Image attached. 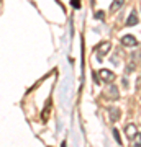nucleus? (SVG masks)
I'll list each match as a JSON object with an SVG mask.
<instances>
[{"instance_id": "1", "label": "nucleus", "mask_w": 141, "mask_h": 147, "mask_svg": "<svg viewBox=\"0 0 141 147\" xmlns=\"http://www.w3.org/2000/svg\"><path fill=\"white\" fill-rule=\"evenodd\" d=\"M99 75H100V79L104 80V82H107V84H112V82L115 80V74L107 70V69H102L99 72Z\"/></svg>"}, {"instance_id": "2", "label": "nucleus", "mask_w": 141, "mask_h": 147, "mask_svg": "<svg viewBox=\"0 0 141 147\" xmlns=\"http://www.w3.org/2000/svg\"><path fill=\"white\" fill-rule=\"evenodd\" d=\"M110 47H112L110 41H104L99 47H97V53H99V59H102V56H105V54L108 53V51H110Z\"/></svg>"}, {"instance_id": "3", "label": "nucleus", "mask_w": 141, "mask_h": 147, "mask_svg": "<svg viewBox=\"0 0 141 147\" xmlns=\"http://www.w3.org/2000/svg\"><path fill=\"white\" fill-rule=\"evenodd\" d=\"M121 42L125 44V46H130V47H135L138 46V41H136L135 36H131V34H126V36L121 38Z\"/></svg>"}, {"instance_id": "4", "label": "nucleus", "mask_w": 141, "mask_h": 147, "mask_svg": "<svg viewBox=\"0 0 141 147\" xmlns=\"http://www.w3.org/2000/svg\"><path fill=\"white\" fill-rule=\"evenodd\" d=\"M125 132H126V137H128V139H135L138 129H136L135 124H128V126H125Z\"/></svg>"}, {"instance_id": "5", "label": "nucleus", "mask_w": 141, "mask_h": 147, "mask_svg": "<svg viewBox=\"0 0 141 147\" xmlns=\"http://www.w3.org/2000/svg\"><path fill=\"white\" fill-rule=\"evenodd\" d=\"M107 93H108V98H112V100H118V98H120L118 88H116L115 85H110L108 90H107Z\"/></svg>"}, {"instance_id": "6", "label": "nucleus", "mask_w": 141, "mask_h": 147, "mask_svg": "<svg viewBox=\"0 0 141 147\" xmlns=\"http://www.w3.org/2000/svg\"><path fill=\"white\" fill-rule=\"evenodd\" d=\"M138 21H140V20H138V15H136V11L133 10V11H131V15H130V18L126 20V26H135Z\"/></svg>"}, {"instance_id": "7", "label": "nucleus", "mask_w": 141, "mask_h": 147, "mask_svg": "<svg viewBox=\"0 0 141 147\" xmlns=\"http://www.w3.org/2000/svg\"><path fill=\"white\" fill-rule=\"evenodd\" d=\"M110 119L112 121L120 119V111H118V108H110Z\"/></svg>"}, {"instance_id": "8", "label": "nucleus", "mask_w": 141, "mask_h": 147, "mask_svg": "<svg viewBox=\"0 0 141 147\" xmlns=\"http://www.w3.org/2000/svg\"><path fill=\"white\" fill-rule=\"evenodd\" d=\"M121 5H123V0H116V2H113V3L110 5V10L115 11V10H118V8H120Z\"/></svg>"}, {"instance_id": "9", "label": "nucleus", "mask_w": 141, "mask_h": 147, "mask_svg": "<svg viewBox=\"0 0 141 147\" xmlns=\"http://www.w3.org/2000/svg\"><path fill=\"white\" fill-rule=\"evenodd\" d=\"M113 137H115V141H116V144H121V139H120V132H118V129H113Z\"/></svg>"}, {"instance_id": "10", "label": "nucleus", "mask_w": 141, "mask_h": 147, "mask_svg": "<svg viewBox=\"0 0 141 147\" xmlns=\"http://www.w3.org/2000/svg\"><path fill=\"white\" fill-rule=\"evenodd\" d=\"M49 115V106H46L44 108V111H43V121H46V116Z\"/></svg>"}, {"instance_id": "11", "label": "nucleus", "mask_w": 141, "mask_h": 147, "mask_svg": "<svg viewBox=\"0 0 141 147\" xmlns=\"http://www.w3.org/2000/svg\"><path fill=\"white\" fill-rule=\"evenodd\" d=\"M71 5H72L74 8H80V3H79V0H72V2H71Z\"/></svg>"}, {"instance_id": "12", "label": "nucleus", "mask_w": 141, "mask_h": 147, "mask_svg": "<svg viewBox=\"0 0 141 147\" xmlns=\"http://www.w3.org/2000/svg\"><path fill=\"white\" fill-rule=\"evenodd\" d=\"M95 18H97V20H104V11H97V13H95Z\"/></svg>"}, {"instance_id": "13", "label": "nucleus", "mask_w": 141, "mask_h": 147, "mask_svg": "<svg viewBox=\"0 0 141 147\" xmlns=\"http://www.w3.org/2000/svg\"><path fill=\"white\" fill-rule=\"evenodd\" d=\"M135 146H136V147H140V146H141V134L138 136V139H136V142H135Z\"/></svg>"}]
</instances>
